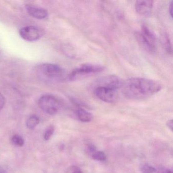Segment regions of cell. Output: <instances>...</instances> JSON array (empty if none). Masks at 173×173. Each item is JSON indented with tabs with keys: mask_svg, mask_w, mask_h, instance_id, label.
<instances>
[{
	"mask_svg": "<svg viewBox=\"0 0 173 173\" xmlns=\"http://www.w3.org/2000/svg\"><path fill=\"white\" fill-rule=\"evenodd\" d=\"M42 77L51 81H61L65 78L66 72L61 66L52 63H45L39 67Z\"/></svg>",
	"mask_w": 173,
	"mask_h": 173,
	"instance_id": "cell-2",
	"label": "cell"
},
{
	"mask_svg": "<svg viewBox=\"0 0 173 173\" xmlns=\"http://www.w3.org/2000/svg\"><path fill=\"white\" fill-rule=\"evenodd\" d=\"M169 14L171 17H173V1L171 2L169 6Z\"/></svg>",
	"mask_w": 173,
	"mask_h": 173,
	"instance_id": "cell-22",
	"label": "cell"
},
{
	"mask_svg": "<svg viewBox=\"0 0 173 173\" xmlns=\"http://www.w3.org/2000/svg\"><path fill=\"white\" fill-rule=\"evenodd\" d=\"M141 171L142 173H157V170L155 168L147 164L142 165Z\"/></svg>",
	"mask_w": 173,
	"mask_h": 173,
	"instance_id": "cell-15",
	"label": "cell"
},
{
	"mask_svg": "<svg viewBox=\"0 0 173 173\" xmlns=\"http://www.w3.org/2000/svg\"><path fill=\"white\" fill-rule=\"evenodd\" d=\"M161 42L166 52L169 54H172V47L170 38L166 33H164L161 36Z\"/></svg>",
	"mask_w": 173,
	"mask_h": 173,
	"instance_id": "cell-12",
	"label": "cell"
},
{
	"mask_svg": "<svg viewBox=\"0 0 173 173\" xmlns=\"http://www.w3.org/2000/svg\"><path fill=\"white\" fill-rule=\"evenodd\" d=\"M103 66L94 64H83L75 69L68 76L67 78L70 81L76 80L87 76L100 73L104 70Z\"/></svg>",
	"mask_w": 173,
	"mask_h": 173,
	"instance_id": "cell-4",
	"label": "cell"
},
{
	"mask_svg": "<svg viewBox=\"0 0 173 173\" xmlns=\"http://www.w3.org/2000/svg\"><path fill=\"white\" fill-rule=\"evenodd\" d=\"M164 173H172V171L170 170H166L165 171V172H164Z\"/></svg>",
	"mask_w": 173,
	"mask_h": 173,
	"instance_id": "cell-24",
	"label": "cell"
},
{
	"mask_svg": "<svg viewBox=\"0 0 173 173\" xmlns=\"http://www.w3.org/2000/svg\"><path fill=\"white\" fill-rule=\"evenodd\" d=\"M39 107L45 112L51 115H55L61 107V102L55 96L45 95L39 100Z\"/></svg>",
	"mask_w": 173,
	"mask_h": 173,
	"instance_id": "cell-5",
	"label": "cell"
},
{
	"mask_svg": "<svg viewBox=\"0 0 173 173\" xmlns=\"http://www.w3.org/2000/svg\"><path fill=\"white\" fill-rule=\"evenodd\" d=\"M0 173H6L5 171L0 166Z\"/></svg>",
	"mask_w": 173,
	"mask_h": 173,
	"instance_id": "cell-23",
	"label": "cell"
},
{
	"mask_svg": "<svg viewBox=\"0 0 173 173\" xmlns=\"http://www.w3.org/2000/svg\"><path fill=\"white\" fill-rule=\"evenodd\" d=\"M71 173H83L81 169L77 166H72L71 167Z\"/></svg>",
	"mask_w": 173,
	"mask_h": 173,
	"instance_id": "cell-18",
	"label": "cell"
},
{
	"mask_svg": "<svg viewBox=\"0 0 173 173\" xmlns=\"http://www.w3.org/2000/svg\"><path fill=\"white\" fill-rule=\"evenodd\" d=\"M26 9L30 16L37 19H44L48 16V12L44 9L30 5L26 6Z\"/></svg>",
	"mask_w": 173,
	"mask_h": 173,
	"instance_id": "cell-10",
	"label": "cell"
},
{
	"mask_svg": "<svg viewBox=\"0 0 173 173\" xmlns=\"http://www.w3.org/2000/svg\"><path fill=\"white\" fill-rule=\"evenodd\" d=\"M54 126H53V125L50 126L44 133V139L46 141L49 140L51 138L52 135L54 134Z\"/></svg>",
	"mask_w": 173,
	"mask_h": 173,
	"instance_id": "cell-17",
	"label": "cell"
},
{
	"mask_svg": "<svg viewBox=\"0 0 173 173\" xmlns=\"http://www.w3.org/2000/svg\"><path fill=\"white\" fill-rule=\"evenodd\" d=\"M40 119L37 116L33 115L28 119L26 122V126L29 129H33L38 124Z\"/></svg>",
	"mask_w": 173,
	"mask_h": 173,
	"instance_id": "cell-13",
	"label": "cell"
},
{
	"mask_svg": "<svg viewBox=\"0 0 173 173\" xmlns=\"http://www.w3.org/2000/svg\"><path fill=\"white\" fill-rule=\"evenodd\" d=\"M5 100L3 95L0 93V110H1L4 106Z\"/></svg>",
	"mask_w": 173,
	"mask_h": 173,
	"instance_id": "cell-20",
	"label": "cell"
},
{
	"mask_svg": "<svg viewBox=\"0 0 173 173\" xmlns=\"http://www.w3.org/2000/svg\"><path fill=\"white\" fill-rule=\"evenodd\" d=\"M76 114L79 119L83 122L87 123L91 121L92 119V114L91 113L80 107L76 110Z\"/></svg>",
	"mask_w": 173,
	"mask_h": 173,
	"instance_id": "cell-11",
	"label": "cell"
},
{
	"mask_svg": "<svg viewBox=\"0 0 173 173\" xmlns=\"http://www.w3.org/2000/svg\"><path fill=\"white\" fill-rule=\"evenodd\" d=\"M87 149L88 150V151L89 152L92 153V154L94 153L96 151V147H95V146L92 144H89L87 145Z\"/></svg>",
	"mask_w": 173,
	"mask_h": 173,
	"instance_id": "cell-19",
	"label": "cell"
},
{
	"mask_svg": "<svg viewBox=\"0 0 173 173\" xmlns=\"http://www.w3.org/2000/svg\"><path fill=\"white\" fill-rule=\"evenodd\" d=\"M20 36L27 41H35L41 36L40 30L35 26H27L22 28L19 32Z\"/></svg>",
	"mask_w": 173,
	"mask_h": 173,
	"instance_id": "cell-8",
	"label": "cell"
},
{
	"mask_svg": "<svg viewBox=\"0 0 173 173\" xmlns=\"http://www.w3.org/2000/svg\"><path fill=\"white\" fill-rule=\"evenodd\" d=\"M122 92L124 96L131 100L148 98L161 91V85L158 82L144 78H132L124 81Z\"/></svg>",
	"mask_w": 173,
	"mask_h": 173,
	"instance_id": "cell-1",
	"label": "cell"
},
{
	"mask_svg": "<svg viewBox=\"0 0 173 173\" xmlns=\"http://www.w3.org/2000/svg\"><path fill=\"white\" fill-rule=\"evenodd\" d=\"M11 141L13 144L17 146L21 147L24 145V139L19 135H14V136H13Z\"/></svg>",
	"mask_w": 173,
	"mask_h": 173,
	"instance_id": "cell-16",
	"label": "cell"
},
{
	"mask_svg": "<svg viewBox=\"0 0 173 173\" xmlns=\"http://www.w3.org/2000/svg\"><path fill=\"white\" fill-rule=\"evenodd\" d=\"M123 83L124 81L117 76H106L96 80L94 86V88L96 87H104L117 91L119 88H121Z\"/></svg>",
	"mask_w": 173,
	"mask_h": 173,
	"instance_id": "cell-6",
	"label": "cell"
},
{
	"mask_svg": "<svg viewBox=\"0 0 173 173\" xmlns=\"http://www.w3.org/2000/svg\"><path fill=\"white\" fill-rule=\"evenodd\" d=\"M92 158L96 161H104L107 159V156L103 151H96L92 154Z\"/></svg>",
	"mask_w": 173,
	"mask_h": 173,
	"instance_id": "cell-14",
	"label": "cell"
},
{
	"mask_svg": "<svg viewBox=\"0 0 173 173\" xmlns=\"http://www.w3.org/2000/svg\"><path fill=\"white\" fill-rule=\"evenodd\" d=\"M166 125L168 128L171 129V131H173V120H169L166 122Z\"/></svg>",
	"mask_w": 173,
	"mask_h": 173,
	"instance_id": "cell-21",
	"label": "cell"
},
{
	"mask_svg": "<svg viewBox=\"0 0 173 173\" xmlns=\"http://www.w3.org/2000/svg\"><path fill=\"white\" fill-rule=\"evenodd\" d=\"M152 1H137L135 4V9L137 13L142 16L149 15L152 9Z\"/></svg>",
	"mask_w": 173,
	"mask_h": 173,
	"instance_id": "cell-9",
	"label": "cell"
},
{
	"mask_svg": "<svg viewBox=\"0 0 173 173\" xmlns=\"http://www.w3.org/2000/svg\"><path fill=\"white\" fill-rule=\"evenodd\" d=\"M136 37L138 41L146 50L149 52L156 51V37L153 33L145 25L142 26L141 32L136 33Z\"/></svg>",
	"mask_w": 173,
	"mask_h": 173,
	"instance_id": "cell-3",
	"label": "cell"
},
{
	"mask_svg": "<svg viewBox=\"0 0 173 173\" xmlns=\"http://www.w3.org/2000/svg\"><path fill=\"white\" fill-rule=\"evenodd\" d=\"M94 93L100 100L108 103L115 102L118 98L117 91L104 87H95Z\"/></svg>",
	"mask_w": 173,
	"mask_h": 173,
	"instance_id": "cell-7",
	"label": "cell"
}]
</instances>
